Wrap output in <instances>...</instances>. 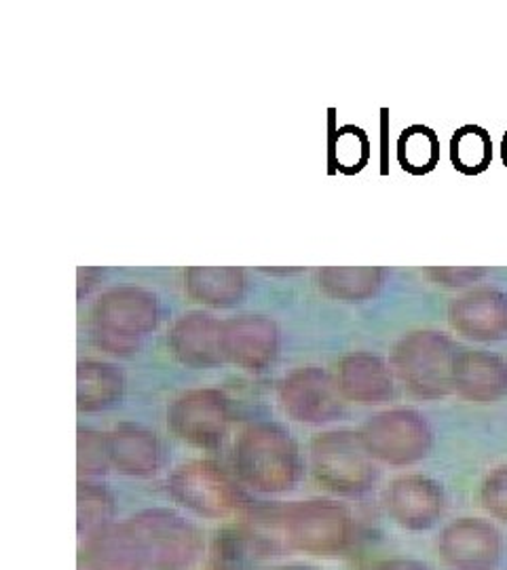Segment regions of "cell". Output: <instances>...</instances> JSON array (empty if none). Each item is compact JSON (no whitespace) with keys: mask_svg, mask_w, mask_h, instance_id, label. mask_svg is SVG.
Returning <instances> with one entry per match:
<instances>
[{"mask_svg":"<svg viewBox=\"0 0 507 570\" xmlns=\"http://www.w3.org/2000/svg\"><path fill=\"white\" fill-rule=\"evenodd\" d=\"M235 469L240 480L259 492H285L303 478L296 442L275 423H254L240 433Z\"/></svg>","mask_w":507,"mask_h":570,"instance_id":"6da1fadb","label":"cell"},{"mask_svg":"<svg viewBox=\"0 0 507 570\" xmlns=\"http://www.w3.org/2000/svg\"><path fill=\"white\" fill-rule=\"evenodd\" d=\"M159 324V298L143 287H113L91 308V341L106 353L129 355Z\"/></svg>","mask_w":507,"mask_h":570,"instance_id":"7a4b0ae2","label":"cell"},{"mask_svg":"<svg viewBox=\"0 0 507 570\" xmlns=\"http://www.w3.org/2000/svg\"><path fill=\"white\" fill-rule=\"evenodd\" d=\"M459 346L436 330H417L402 336L391 351V370L419 400H442L452 389Z\"/></svg>","mask_w":507,"mask_h":570,"instance_id":"3957f363","label":"cell"},{"mask_svg":"<svg viewBox=\"0 0 507 570\" xmlns=\"http://www.w3.org/2000/svg\"><path fill=\"white\" fill-rule=\"evenodd\" d=\"M311 471L330 492L358 497L377 482V465L360 433L341 429L328 431L311 442Z\"/></svg>","mask_w":507,"mask_h":570,"instance_id":"277c9868","label":"cell"},{"mask_svg":"<svg viewBox=\"0 0 507 570\" xmlns=\"http://www.w3.org/2000/svg\"><path fill=\"white\" fill-rule=\"evenodd\" d=\"M146 570H186L203 550L202 534L169 510L140 511L127 522Z\"/></svg>","mask_w":507,"mask_h":570,"instance_id":"5b68a950","label":"cell"},{"mask_svg":"<svg viewBox=\"0 0 507 570\" xmlns=\"http://www.w3.org/2000/svg\"><path fill=\"white\" fill-rule=\"evenodd\" d=\"M167 490L186 510L209 520L242 518L250 511L244 490L223 468L209 461H188L174 469Z\"/></svg>","mask_w":507,"mask_h":570,"instance_id":"8992f818","label":"cell"},{"mask_svg":"<svg viewBox=\"0 0 507 570\" xmlns=\"http://www.w3.org/2000/svg\"><path fill=\"white\" fill-rule=\"evenodd\" d=\"M285 548L313 556H341L355 539V522L337 501H299L282 508Z\"/></svg>","mask_w":507,"mask_h":570,"instance_id":"52a82bcc","label":"cell"},{"mask_svg":"<svg viewBox=\"0 0 507 570\" xmlns=\"http://www.w3.org/2000/svg\"><path fill=\"white\" fill-rule=\"evenodd\" d=\"M374 461L406 468L423 461L433 446V431L426 416L412 407H393L368 419L360 431Z\"/></svg>","mask_w":507,"mask_h":570,"instance_id":"ba28073f","label":"cell"},{"mask_svg":"<svg viewBox=\"0 0 507 570\" xmlns=\"http://www.w3.org/2000/svg\"><path fill=\"white\" fill-rule=\"evenodd\" d=\"M167 425L195 449H218L228 429V402L218 389H193L167 407Z\"/></svg>","mask_w":507,"mask_h":570,"instance_id":"9c48e42d","label":"cell"},{"mask_svg":"<svg viewBox=\"0 0 507 570\" xmlns=\"http://www.w3.org/2000/svg\"><path fill=\"white\" fill-rule=\"evenodd\" d=\"M280 400L290 419L306 425L330 423L343 414V393L322 367L290 372L280 387Z\"/></svg>","mask_w":507,"mask_h":570,"instance_id":"30bf717a","label":"cell"},{"mask_svg":"<svg viewBox=\"0 0 507 570\" xmlns=\"http://www.w3.org/2000/svg\"><path fill=\"white\" fill-rule=\"evenodd\" d=\"M442 562L455 570H495L504 556V534L482 518H459L438 537Z\"/></svg>","mask_w":507,"mask_h":570,"instance_id":"8fae6325","label":"cell"},{"mask_svg":"<svg viewBox=\"0 0 507 570\" xmlns=\"http://www.w3.org/2000/svg\"><path fill=\"white\" fill-rule=\"evenodd\" d=\"M389 518L406 530H427L436 527L447 510V494L440 482L410 473L396 478L386 492Z\"/></svg>","mask_w":507,"mask_h":570,"instance_id":"7c38bea8","label":"cell"},{"mask_svg":"<svg viewBox=\"0 0 507 570\" xmlns=\"http://www.w3.org/2000/svg\"><path fill=\"white\" fill-rule=\"evenodd\" d=\"M450 327L476 343H497L507 338V292L478 287L448 305Z\"/></svg>","mask_w":507,"mask_h":570,"instance_id":"4fadbf2b","label":"cell"},{"mask_svg":"<svg viewBox=\"0 0 507 570\" xmlns=\"http://www.w3.org/2000/svg\"><path fill=\"white\" fill-rule=\"evenodd\" d=\"M221 348L226 362L247 372H263L280 348V330L264 315H240L223 322Z\"/></svg>","mask_w":507,"mask_h":570,"instance_id":"5bb4252c","label":"cell"},{"mask_svg":"<svg viewBox=\"0 0 507 570\" xmlns=\"http://www.w3.org/2000/svg\"><path fill=\"white\" fill-rule=\"evenodd\" d=\"M452 389L471 404H495L507 395V360L478 348H459Z\"/></svg>","mask_w":507,"mask_h":570,"instance_id":"9a60e30c","label":"cell"},{"mask_svg":"<svg viewBox=\"0 0 507 570\" xmlns=\"http://www.w3.org/2000/svg\"><path fill=\"white\" fill-rule=\"evenodd\" d=\"M223 324L202 311L183 315L169 330V351L188 367H216L224 362L221 348Z\"/></svg>","mask_w":507,"mask_h":570,"instance_id":"2e32d148","label":"cell"},{"mask_svg":"<svg viewBox=\"0 0 507 570\" xmlns=\"http://www.w3.org/2000/svg\"><path fill=\"white\" fill-rule=\"evenodd\" d=\"M337 385L349 402L381 406L393 397V370L379 355L355 351L341 360Z\"/></svg>","mask_w":507,"mask_h":570,"instance_id":"e0dca14e","label":"cell"},{"mask_svg":"<svg viewBox=\"0 0 507 570\" xmlns=\"http://www.w3.org/2000/svg\"><path fill=\"white\" fill-rule=\"evenodd\" d=\"M110 468L125 475H155L163 463L162 442L155 433L140 425L123 423L106 435Z\"/></svg>","mask_w":507,"mask_h":570,"instance_id":"ac0fdd59","label":"cell"},{"mask_svg":"<svg viewBox=\"0 0 507 570\" xmlns=\"http://www.w3.org/2000/svg\"><path fill=\"white\" fill-rule=\"evenodd\" d=\"M186 294L202 305H237L245 292V273L237 266H191L184 271Z\"/></svg>","mask_w":507,"mask_h":570,"instance_id":"d6986e66","label":"cell"},{"mask_svg":"<svg viewBox=\"0 0 507 570\" xmlns=\"http://www.w3.org/2000/svg\"><path fill=\"white\" fill-rule=\"evenodd\" d=\"M85 562L89 570H146L127 524H108L85 539Z\"/></svg>","mask_w":507,"mask_h":570,"instance_id":"ffe728a7","label":"cell"},{"mask_svg":"<svg viewBox=\"0 0 507 570\" xmlns=\"http://www.w3.org/2000/svg\"><path fill=\"white\" fill-rule=\"evenodd\" d=\"M386 279L379 266H325L318 271V284L328 298L343 303H364L377 296Z\"/></svg>","mask_w":507,"mask_h":570,"instance_id":"44dd1931","label":"cell"},{"mask_svg":"<svg viewBox=\"0 0 507 570\" xmlns=\"http://www.w3.org/2000/svg\"><path fill=\"white\" fill-rule=\"evenodd\" d=\"M79 412H101L115 406L123 395V372L115 364L85 360L77 370Z\"/></svg>","mask_w":507,"mask_h":570,"instance_id":"7402d4cb","label":"cell"},{"mask_svg":"<svg viewBox=\"0 0 507 570\" xmlns=\"http://www.w3.org/2000/svg\"><path fill=\"white\" fill-rule=\"evenodd\" d=\"M398 161L412 176H426L440 161L438 134L427 125H410L398 138Z\"/></svg>","mask_w":507,"mask_h":570,"instance_id":"603a6c76","label":"cell"},{"mask_svg":"<svg viewBox=\"0 0 507 570\" xmlns=\"http://www.w3.org/2000/svg\"><path fill=\"white\" fill-rule=\"evenodd\" d=\"M493 159V142L480 125H464L450 138L452 167L466 176L485 174Z\"/></svg>","mask_w":507,"mask_h":570,"instance_id":"cb8c5ba5","label":"cell"},{"mask_svg":"<svg viewBox=\"0 0 507 570\" xmlns=\"http://www.w3.org/2000/svg\"><path fill=\"white\" fill-rule=\"evenodd\" d=\"M370 159V140L362 127L345 125L332 134L330 161L343 174H360Z\"/></svg>","mask_w":507,"mask_h":570,"instance_id":"d4e9b609","label":"cell"},{"mask_svg":"<svg viewBox=\"0 0 507 570\" xmlns=\"http://www.w3.org/2000/svg\"><path fill=\"white\" fill-rule=\"evenodd\" d=\"M113 511H115L113 497L108 490L91 480L79 482V534H81V539H89L98 530L108 527Z\"/></svg>","mask_w":507,"mask_h":570,"instance_id":"484cf974","label":"cell"},{"mask_svg":"<svg viewBox=\"0 0 507 570\" xmlns=\"http://www.w3.org/2000/svg\"><path fill=\"white\" fill-rule=\"evenodd\" d=\"M108 468H110V456H108L106 438L98 431L79 429V475L87 480V478L106 473Z\"/></svg>","mask_w":507,"mask_h":570,"instance_id":"4316f807","label":"cell"},{"mask_svg":"<svg viewBox=\"0 0 507 570\" xmlns=\"http://www.w3.org/2000/svg\"><path fill=\"white\" fill-rule=\"evenodd\" d=\"M480 503L495 520L507 524V465L490 469L480 487Z\"/></svg>","mask_w":507,"mask_h":570,"instance_id":"83f0119b","label":"cell"},{"mask_svg":"<svg viewBox=\"0 0 507 570\" xmlns=\"http://www.w3.org/2000/svg\"><path fill=\"white\" fill-rule=\"evenodd\" d=\"M487 275V268H480V266H459V268H455V266H433V268H426V277L429 282L447 285V287H466V285L480 282Z\"/></svg>","mask_w":507,"mask_h":570,"instance_id":"f1b7e54d","label":"cell"},{"mask_svg":"<svg viewBox=\"0 0 507 570\" xmlns=\"http://www.w3.org/2000/svg\"><path fill=\"white\" fill-rule=\"evenodd\" d=\"M370 570H431L423 562L419 560H410V558H391V560H383L377 567Z\"/></svg>","mask_w":507,"mask_h":570,"instance_id":"f546056e","label":"cell"},{"mask_svg":"<svg viewBox=\"0 0 507 570\" xmlns=\"http://www.w3.org/2000/svg\"><path fill=\"white\" fill-rule=\"evenodd\" d=\"M501 159H504L507 169V131L504 134V140H501Z\"/></svg>","mask_w":507,"mask_h":570,"instance_id":"4dcf8cb0","label":"cell"},{"mask_svg":"<svg viewBox=\"0 0 507 570\" xmlns=\"http://www.w3.org/2000/svg\"><path fill=\"white\" fill-rule=\"evenodd\" d=\"M273 570H318V569H311V567H282V569H273Z\"/></svg>","mask_w":507,"mask_h":570,"instance_id":"1f68e13d","label":"cell"},{"mask_svg":"<svg viewBox=\"0 0 507 570\" xmlns=\"http://www.w3.org/2000/svg\"><path fill=\"white\" fill-rule=\"evenodd\" d=\"M209 570H237V569H231V567H218V569H209Z\"/></svg>","mask_w":507,"mask_h":570,"instance_id":"d6a6232c","label":"cell"}]
</instances>
